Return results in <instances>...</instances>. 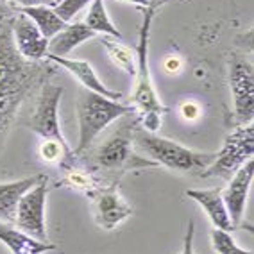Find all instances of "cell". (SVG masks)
I'll use <instances>...</instances> for the list:
<instances>
[{
	"label": "cell",
	"mask_w": 254,
	"mask_h": 254,
	"mask_svg": "<svg viewBox=\"0 0 254 254\" xmlns=\"http://www.w3.org/2000/svg\"><path fill=\"white\" fill-rule=\"evenodd\" d=\"M158 7L149 5L143 9V23L140 27V40L136 45V73H134V90H132L131 102L132 109H136V118L141 129L156 132L161 127V118L167 113V108L161 104L156 93L154 81L150 75L149 64V45H150V25L154 20Z\"/></svg>",
	"instance_id": "6da1fadb"
},
{
	"label": "cell",
	"mask_w": 254,
	"mask_h": 254,
	"mask_svg": "<svg viewBox=\"0 0 254 254\" xmlns=\"http://www.w3.org/2000/svg\"><path fill=\"white\" fill-rule=\"evenodd\" d=\"M50 73L52 66L40 61H31L18 68H0V150L23 100L34 88L47 82Z\"/></svg>",
	"instance_id": "7a4b0ae2"
},
{
	"label": "cell",
	"mask_w": 254,
	"mask_h": 254,
	"mask_svg": "<svg viewBox=\"0 0 254 254\" xmlns=\"http://www.w3.org/2000/svg\"><path fill=\"white\" fill-rule=\"evenodd\" d=\"M138 118L126 115L122 117L118 127L99 147L91 150L90 168L93 172L108 170V172H124V170H136V168H154L159 167L156 161L140 158L132 149V134L136 129Z\"/></svg>",
	"instance_id": "3957f363"
},
{
	"label": "cell",
	"mask_w": 254,
	"mask_h": 254,
	"mask_svg": "<svg viewBox=\"0 0 254 254\" xmlns=\"http://www.w3.org/2000/svg\"><path fill=\"white\" fill-rule=\"evenodd\" d=\"M132 141L158 165L181 174H191V176L193 174L200 176L209 165L213 163L215 156H217V152L191 150L185 145H179L177 141L156 136L154 132H149L141 127L134 129Z\"/></svg>",
	"instance_id": "277c9868"
},
{
	"label": "cell",
	"mask_w": 254,
	"mask_h": 254,
	"mask_svg": "<svg viewBox=\"0 0 254 254\" xmlns=\"http://www.w3.org/2000/svg\"><path fill=\"white\" fill-rule=\"evenodd\" d=\"M134 113L132 106L122 104L120 100H111L93 93L90 90H79L77 118H79V143L73 150L75 156H82L91 147L93 140L104 131L109 124L120 120L126 115Z\"/></svg>",
	"instance_id": "5b68a950"
},
{
	"label": "cell",
	"mask_w": 254,
	"mask_h": 254,
	"mask_svg": "<svg viewBox=\"0 0 254 254\" xmlns=\"http://www.w3.org/2000/svg\"><path fill=\"white\" fill-rule=\"evenodd\" d=\"M254 127L253 124L238 126L224 140L222 149L215 156L213 163L200 174V177H220L229 181L245 161L253 159Z\"/></svg>",
	"instance_id": "8992f818"
},
{
	"label": "cell",
	"mask_w": 254,
	"mask_h": 254,
	"mask_svg": "<svg viewBox=\"0 0 254 254\" xmlns=\"http://www.w3.org/2000/svg\"><path fill=\"white\" fill-rule=\"evenodd\" d=\"M61 95H63L61 86L43 82L40 86V93L36 97V104H34L27 126L31 131H34L43 140H52L61 143V145H68L63 132H61V124H59Z\"/></svg>",
	"instance_id": "52a82bcc"
},
{
	"label": "cell",
	"mask_w": 254,
	"mask_h": 254,
	"mask_svg": "<svg viewBox=\"0 0 254 254\" xmlns=\"http://www.w3.org/2000/svg\"><path fill=\"white\" fill-rule=\"evenodd\" d=\"M229 88L235 106V124H251L254 117V68L251 61L233 56L229 61Z\"/></svg>",
	"instance_id": "ba28073f"
},
{
	"label": "cell",
	"mask_w": 254,
	"mask_h": 254,
	"mask_svg": "<svg viewBox=\"0 0 254 254\" xmlns=\"http://www.w3.org/2000/svg\"><path fill=\"white\" fill-rule=\"evenodd\" d=\"M49 177H43L38 185L27 190L20 197L16 206L14 224L20 231L34 236L38 240L47 242V224H45V202L49 191Z\"/></svg>",
	"instance_id": "9c48e42d"
},
{
	"label": "cell",
	"mask_w": 254,
	"mask_h": 254,
	"mask_svg": "<svg viewBox=\"0 0 254 254\" xmlns=\"http://www.w3.org/2000/svg\"><path fill=\"white\" fill-rule=\"evenodd\" d=\"M93 199V209H95V222L102 229L111 231L118 224H122L126 218L132 215V208L126 202L115 183H109L97 188L90 193Z\"/></svg>",
	"instance_id": "30bf717a"
},
{
	"label": "cell",
	"mask_w": 254,
	"mask_h": 254,
	"mask_svg": "<svg viewBox=\"0 0 254 254\" xmlns=\"http://www.w3.org/2000/svg\"><path fill=\"white\" fill-rule=\"evenodd\" d=\"M254 177V163L253 159L245 161L235 176L227 181V186L222 190L224 204L227 208V213L231 222L236 227H242V218L245 213V204H247V195H249L251 185H253Z\"/></svg>",
	"instance_id": "8fae6325"
},
{
	"label": "cell",
	"mask_w": 254,
	"mask_h": 254,
	"mask_svg": "<svg viewBox=\"0 0 254 254\" xmlns=\"http://www.w3.org/2000/svg\"><path fill=\"white\" fill-rule=\"evenodd\" d=\"M13 40L22 58L27 61H41L49 52V40L23 13L13 16Z\"/></svg>",
	"instance_id": "7c38bea8"
},
{
	"label": "cell",
	"mask_w": 254,
	"mask_h": 254,
	"mask_svg": "<svg viewBox=\"0 0 254 254\" xmlns=\"http://www.w3.org/2000/svg\"><path fill=\"white\" fill-rule=\"evenodd\" d=\"M47 58H49L50 61H54L58 66H63L66 72L72 73L73 77L81 82V86L84 88V90H90V91H93V93H99V95L106 97V99H111V100L122 99V93L109 90L104 82L97 77L93 66H91L88 61H84V59L59 58V56H49V54H47Z\"/></svg>",
	"instance_id": "4fadbf2b"
},
{
	"label": "cell",
	"mask_w": 254,
	"mask_h": 254,
	"mask_svg": "<svg viewBox=\"0 0 254 254\" xmlns=\"http://www.w3.org/2000/svg\"><path fill=\"white\" fill-rule=\"evenodd\" d=\"M186 197L195 200L197 204L204 209V213L208 215V218L211 220L215 229H222V231H229V233L240 229L229 218L220 188H211V190H186Z\"/></svg>",
	"instance_id": "5bb4252c"
},
{
	"label": "cell",
	"mask_w": 254,
	"mask_h": 254,
	"mask_svg": "<svg viewBox=\"0 0 254 254\" xmlns=\"http://www.w3.org/2000/svg\"><path fill=\"white\" fill-rule=\"evenodd\" d=\"M0 242L13 254H43L58 249L54 244L38 240L7 222H0Z\"/></svg>",
	"instance_id": "9a60e30c"
},
{
	"label": "cell",
	"mask_w": 254,
	"mask_h": 254,
	"mask_svg": "<svg viewBox=\"0 0 254 254\" xmlns=\"http://www.w3.org/2000/svg\"><path fill=\"white\" fill-rule=\"evenodd\" d=\"M43 177L45 174H36L18 181L0 183V222H14L20 197L27 190H31L34 185H38Z\"/></svg>",
	"instance_id": "2e32d148"
},
{
	"label": "cell",
	"mask_w": 254,
	"mask_h": 254,
	"mask_svg": "<svg viewBox=\"0 0 254 254\" xmlns=\"http://www.w3.org/2000/svg\"><path fill=\"white\" fill-rule=\"evenodd\" d=\"M97 34L91 29L86 27L84 22H75V23H66V27L63 31H59L54 38L49 40V56H59L64 58L70 54L75 47H79L84 41L95 38Z\"/></svg>",
	"instance_id": "e0dca14e"
},
{
	"label": "cell",
	"mask_w": 254,
	"mask_h": 254,
	"mask_svg": "<svg viewBox=\"0 0 254 254\" xmlns=\"http://www.w3.org/2000/svg\"><path fill=\"white\" fill-rule=\"evenodd\" d=\"M20 13L27 14L32 22L36 23V27L47 40L54 38L59 31L66 27V22L59 18V14L54 11V5H32V7H22Z\"/></svg>",
	"instance_id": "ac0fdd59"
},
{
	"label": "cell",
	"mask_w": 254,
	"mask_h": 254,
	"mask_svg": "<svg viewBox=\"0 0 254 254\" xmlns=\"http://www.w3.org/2000/svg\"><path fill=\"white\" fill-rule=\"evenodd\" d=\"M64 177L58 183V186H70L73 190H81L84 191L86 195L93 193L97 188H100L102 185V179L97 176V172H93L91 168L86 167H77V163L72 165L70 168L63 170Z\"/></svg>",
	"instance_id": "d6986e66"
},
{
	"label": "cell",
	"mask_w": 254,
	"mask_h": 254,
	"mask_svg": "<svg viewBox=\"0 0 254 254\" xmlns=\"http://www.w3.org/2000/svg\"><path fill=\"white\" fill-rule=\"evenodd\" d=\"M86 27L91 29L95 34H102V36H113L115 40H120L122 34L115 27V23L109 18L108 11H106L104 0H93L90 4V11L86 14Z\"/></svg>",
	"instance_id": "ffe728a7"
},
{
	"label": "cell",
	"mask_w": 254,
	"mask_h": 254,
	"mask_svg": "<svg viewBox=\"0 0 254 254\" xmlns=\"http://www.w3.org/2000/svg\"><path fill=\"white\" fill-rule=\"evenodd\" d=\"M100 43L108 52L109 59L115 66H118L120 70H124L129 75L136 73V52H132L129 47H126L124 43L117 40H109V36L100 38Z\"/></svg>",
	"instance_id": "44dd1931"
},
{
	"label": "cell",
	"mask_w": 254,
	"mask_h": 254,
	"mask_svg": "<svg viewBox=\"0 0 254 254\" xmlns=\"http://www.w3.org/2000/svg\"><path fill=\"white\" fill-rule=\"evenodd\" d=\"M211 247L217 254H253V251L242 249L231 233L222 231V229L211 231Z\"/></svg>",
	"instance_id": "7402d4cb"
},
{
	"label": "cell",
	"mask_w": 254,
	"mask_h": 254,
	"mask_svg": "<svg viewBox=\"0 0 254 254\" xmlns=\"http://www.w3.org/2000/svg\"><path fill=\"white\" fill-rule=\"evenodd\" d=\"M93 0H61L54 5V11L59 14V18H63L68 23L73 16H77V13H81L88 4H91Z\"/></svg>",
	"instance_id": "603a6c76"
},
{
	"label": "cell",
	"mask_w": 254,
	"mask_h": 254,
	"mask_svg": "<svg viewBox=\"0 0 254 254\" xmlns=\"http://www.w3.org/2000/svg\"><path fill=\"white\" fill-rule=\"evenodd\" d=\"M179 113H181V117L185 118L186 122H195L202 115V109H200V106L197 104L195 100H185L179 106Z\"/></svg>",
	"instance_id": "cb8c5ba5"
},
{
	"label": "cell",
	"mask_w": 254,
	"mask_h": 254,
	"mask_svg": "<svg viewBox=\"0 0 254 254\" xmlns=\"http://www.w3.org/2000/svg\"><path fill=\"white\" fill-rule=\"evenodd\" d=\"M193 235H195V226H193V220H190L185 236V247H183L181 254H195V251H193Z\"/></svg>",
	"instance_id": "d4e9b609"
},
{
	"label": "cell",
	"mask_w": 254,
	"mask_h": 254,
	"mask_svg": "<svg viewBox=\"0 0 254 254\" xmlns=\"http://www.w3.org/2000/svg\"><path fill=\"white\" fill-rule=\"evenodd\" d=\"M163 68L168 73H179L183 70V59L179 56H168L163 61Z\"/></svg>",
	"instance_id": "484cf974"
},
{
	"label": "cell",
	"mask_w": 254,
	"mask_h": 254,
	"mask_svg": "<svg viewBox=\"0 0 254 254\" xmlns=\"http://www.w3.org/2000/svg\"><path fill=\"white\" fill-rule=\"evenodd\" d=\"M22 7H32V5H56L54 0H9Z\"/></svg>",
	"instance_id": "4316f807"
},
{
	"label": "cell",
	"mask_w": 254,
	"mask_h": 254,
	"mask_svg": "<svg viewBox=\"0 0 254 254\" xmlns=\"http://www.w3.org/2000/svg\"><path fill=\"white\" fill-rule=\"evenodd\" d=\"M120 2H126V4H132V5H138V7H143V9H147V7H149V2H147V0H120Z\"/></svg>",
	"instance_id": "83f0119b"
},
{
	"label": "cell",
	"mask_w": 254,
	"mask_h": 254,
	"mask_svg": "<svg viewBox=\"0 0 254 254\" xmlns=\"http://www.w3.org/2000/svg\"><path fill=\"white\" fill-rule=\"evenodd\" d=\"M5 16H11V9L0 0V18H5Z\"/></svg>",
	"instance_id": "f1b7e54d"
},
{
	"label": "cell",
	"mask_w": 254,
	"mask_h": 254,
	"mask_svg": "<svg viewBox=\"0 0 254 254\" xmlns=\"http://www.w3.org/2000/svg\"><path fill=\"white\" fill-rule=\"evenodd\" d=\"M147 2H149V5H152V7H158V5L161 4L163 0H147Z\"/></svg>",
	"instance_id": "f546056e"
},
{
	"label": "cell",
	"mask_w": 254,
	"mask_h": 254,
	"mask_svg": "<svg viewBox=\"0 0 254 254\" xmlns=\"http://www.w3.org/2000/svg\"><path fill=\"white\" fill-rule=\"evenodd\" d=\"M54 2H56V4H58V2H61V0H54Z\"/></svg>",
	"instance_id": "4dcf8cb0"
}]
</instances>
